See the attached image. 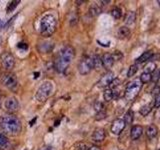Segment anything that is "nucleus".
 I'll use <instances>...</instances> for the list:
<instances>
[{
  "label": "nucleus",
  "mask_w": 160,
  "mask_h": 150,
  "mask_svg": "<svg viewBox=\"0 0 160 150\" xmlns=\"http://www.w3.org/2000/svg\"><path fill=\"white\" fill-rule=\"evenodd\" d=\"M75 56V50L72 46H65L58 52L54 60V68L57 72L63 73L72 62Z\"/></svg>",
  "instance_id": "obj_1"
},
{
  "label": "nucleus",
  "mask_w": 160,
  "mask_h": 150,
  "mask_svg": "<svg viewBox=\"0 0 160 150\" xmlns=\"http://www.w3.org/2000/svg\"><path fill=\"white\" fill-rule=\"evenodd\" d=\"M0 128L9 135H17L22 129L21 121L14 114L6 113L0 116Z\"/></svg>",
  "instance_id": "obj_2"
},
{
  "label": "nucleus",
  "mask_w": 160,
  "mask_h": 150,
  "mask_svg": "<svg viewBox=\"0 0 160 150\" xmlns=\"http://www.w3.org/2000/svg\"><path fill=\"white\" fill-rule=\"evenodd\" d=\"M56 18L52 14H46L42 17L40 21V32L44 37H49L55 32L56 29Z\"/></svg>",
  "instance_id": "obj_3"
},
{
  "label": "nucleus",
  "mask_w": 160,
  "mask_h": 150,
  "mask_svg": "<svg viewBox=\"0 0 160 150\" xmlns=\"http://www.w3.org/2000/svg\"><path fill=\"white\" fill-rule=\"evenodd\" d=\"M53 90H54L53 83L50 82V81H45V82L42 83L40 85V87L37 89V92L35 95L36 100L38 102H41V103L42 102H45L51 96V94L53 93Z\"/></svg>",
  "instance_id": "obj_4"
},
{
  "label": "nucleus",
  "mask_w": 160,
  "mask_h": 150,
  "mask_svg": "<svg viewBox=\"0 0 160 150\" xmlns=\"http://www.w3.org/2000/svg\"><path fill=\"white\" fill-rule=\"evenodd\" d=\"M141 87H142V83L140 80L136 79L132 81V82H130L127 86H126V89H125V93H124L125 98L128 101L133 100L134 98L139 94Z\"/></svg>",
  "instance_id": "obj_5"
},
{
  "label": "nucleus",
  "mask_w": 160,
  "mask_h": 150,
  "mask_svg": "<svg viewBox=\"0 0 160 150\" xmlns=\"http://www.w3.org/2000/svg\"><path fill=\"white\" fill-rule=\"evenodd\" d=\"M0 83L12 91H14L17 88V78L13 73H10V72H5L0 76Z\"/></svg>",
  "instance_id": "obj_6"
},
{
  "label": "nucleus",
  "mask_w": 160,
  "mask_h": 150,
  "mask_svg": "<svg viewBox=\"0 0 160 150\" xmlns=\"http://www.w3.org/2000/svg\"><path fill=\"white\" fill-rule=\"evenodd\" d=\"M93 69V61H92V57L85 56L83 57L78 64V71L80 74L85 75L88 74L89 72Z\"/></svg>",
  "instance_id": "obj_7"
},
{
  "label": "nucleus",
  "mask_w": 160,
  "mask_h": 150,
  "mask_svg": "<svg viewBox=\"0 0 160 150\" xmlns=\"http://www.w3.org/2000/svg\"><path fill=\"white\" fill-rule=\"evenodd\" d=\"M0 61L4 69L6 70H11L12 68L15 65V58L10 52H7V51H4L0 55Z\"/></svg>",
  "instance_id": "obj_8"
},
{
  "label": "nucleus",
  "mask_w": 160,
  "mask_h": 150,
  "mask_svg": "<svg viewBox=\"0 0 160 150\" xmlns=\"http://www.w3.org/2000/svg\"><path fill=\"white\" fill-rule=\"evenodd\" d=\"M4 106H5V109L8 111V112L13 114L14 112L18 111V109H19V102L15 97L10 96V97L6 98L5 102H4Z\"/></svg>",
  "instance_id": "obj_9"
},
{
  "label": "nucleus",
  "mask_w": 160,
  "mask_h": 150,
  "mask_svg": "<svg viewBox=\"0 0 160 150\" xmlns=\"http://www.w3.org/2000/svg\"><path fill=\"white\" fill-rule=\"evenodd\" d=\"M125 122L123 119H120V118H117L115 119L114 121L112 122V125H111V132L113 134L115 135H118L120 134L123 129L125 128Z\"/></svg>",
  "instance_id": "obj_10"
},
{
  "label": "nucleus",
  "mask_w": 160,
  "mask_h": 150,
  "mask_svg": "<svg viewBox=\"0 0 160 150\" xmlns=\"http://www.w3.org/2000/svg\"><path fill=\"white\" fill-rule=\"evenodd\" d=\"M113 79H114V73L111 71H108L105 74H103L102 77L100 78V80L98 81V86L99 87H107L110 85Z\"/></svg>",
  "instance_id": "obj_11"
},
{
  "label": "nucleus",
  "mask_w": 160,
  "mask_h": 150,
  "mask_svg": "<svg viewBox=\"0 0 160 150\" xmlns=\"http://www.w3.org/2000/svg\"><path fill=\"white\" fill-rule=\"evenodd\" d=\"M101 60H102V65L105 69L109 70L110 68L113 66V64H114L115 60L113 58L112 54L110 53H105L102 57H101Z\"/></svg>",
  "instance_id": "obj_12"
},
{
  "label": "nucleus",
  "mask_w": 160,
  "mask_h": 150,
  "mask_svg": "<svg viewBox=\"0 0 160 150\" xmlns=\"http://www.w3.org/2000/svg\"><path fill=\"white\" fill-rule=\"evenodd\" d=\"M105 130L103 128H96L94 130L93 134H92V140L94 141V142H102V141L105 139Z\"/></svg>",
  "instance_id": "obj_13"
},
{
  "label": "nucleus",
  "mask_w": 160,
  "mask_h": 150,
  "mask_svg": "<svg viewBox=\"0 0 160 150\" xmlns=\"http://www.w3.org/2000/svg\"><path fill=\"white\" fill-rule=\"evenodd\" d=\"M143 133V127L140 125H134L131 128V131H130V136H131L132 140H136L142 135Z\"/></svg>",
  "instance_id": "obj_14"
},
{
  "label": "nucleus",
  "mask_w": 160,
  "mask_h": 150,
  "mask_svg": "<svg viewBox=\"0 0 160 150\" xmlns=\"http://www.w3.org/2000/svg\"><path fill=\"white\" fill-rule=\"evenodd\" d=\"M130 33H131L130 29L127 26H122L117 31V37L120 39H125V38H128L130 36Z\"/></svg>",
  "instance_id": "obj_15"
},
{
  "label": "nucleus",
  "mask_w": 160,
  "mask_h": 150,
  "mask_svg": "<svg viewBox=\"0 0 160 150\" xmlns=\"http://www.w3.org/2000/svg\"><path fill=\"white\" fill-rule=\"evenodd\" d=\"M158 134V128L154 125V124H151L146 129V135L148 137L149 139H152L154 138L155 136Z\"/></svg>",
  "instance_id": "obj_16"
},
{
  "label": "nucleus",
  "mask_w": 160,
  "mask_h": 150,
  "mask_svg": "<svg viewBox=\"0 0 160 150\" xmlns=\"http://www.w3.org/2000/svg\"><path fill=\"white\" fill-rule=\"evenodd\" d=\"M152 55H153V53L151 52V51H146V52H144V53H142L139 57H138L137 59H136V65L137 64H140V63H143V62H146L147 60H150V58L152 57Z\"/></svg>",
  "instance_id": "obj_17"
},
{
  "label": "nucleus",
  "mask_w": 160,
  "mask_h": 150,
  "mask_svg": "<svg viewBox=\"0 0 160 150\" xmlns=\"http://www.w3.org/2000/svg\"><path fill=\"white\" fill-rule=\"evenodd\" d=\"M135 20H136V14H135V12L134 11H128L127 13H126V16L124 18L125 24L131 25V24H133L134 22H135Z\"/></svg>",
  "instance_id": "obj_18"
},
{
  "label": "nucleus",
  "mask_w": 160,
  "mask_h": 150,
  "mask_svg": "<svg viewBox=\"0 0 160 150\" xmlns=\"http://www.w3.org/2000/svg\"><path fill=\"white\" fill-rule=\"evenodd\" d=\"M101 13V9L97 4H92L89 7V15L91 17H96Z\"/></svg>",
  "instance_id": "obj_19"
},
{
  "label": "nucleus",
  "mask_w": 160,
  "mask_h": 150,
  "mask_svg": "<svg viewBox=\"0 0 160 150\" xmlns=\"http://www.w3.org/2000/svg\"><path fill=\"white\" fill-rule=\"evenodd\" d=\"M92 61H93V68L95 69H100L101 67H102V60H101V57L99 55H94L93 57H92Z\"/></svg>",
  "instance_id": "obj_20"
},
{
  "label": "nucleus",
  "mask_w": 160,
  "mask_h": 150,
  "mask_svg": "<svg viewBox=\"0 0 160 150\" xmlns=\"http://www.w3.org/2000/svg\"><path fill=\"white\" fill-rule=\"evenodd\" d=\"M8 145H9V141H8L7 137L0 133V150H5L8 147Z\"/></svg>",
  "instance_id": "obj_21"
},
{
  "label": "nucleus",
  "mask_w": 160,
  "mask_h": 150,
  "mask_svg": "<svg viewBox=\"0 0 160 150\" xmlns=\"http://www.w3.org/2000/svg\"><path fill=\"white\" fill-rule=\"evenodd\" d=\"M152 106H153L152 104H146L144 106H142L139 110L140 114L142 115V116H146V115H148L150 113L151 109H152Z\"/></svg>",
  "instance_id": "obj_22"
},
{
  "label": "nucleus",
  "mask_w": 160,
  "mask_h": 150,
  "mask_svg": "<svg viewBox=\"0 0 160 150\" xmlns=\"http://www.w3.org/2000/svg\"><path fill=\"white\" fill-rule=\"evenodd\" d=\"M133 118H134V114L132 112V110H128L127 112L125 113V116H124V122L125 124H131L133 121Z\"/></svg>",
  "instance_id": "obj_23"
},
{
  "label": "nucleus",
  "mask_w": 160,
  "mask_h": 150,
  "mask_svg": "<svg viewBox=\"0 0 160 150\" xmlns=\"http://www.w3.org/2000/svg\"><path fill=\"white\" fill-rule=\"evenodd\" d=\"M103 97H104V100L105 101H107V102L111 101L113 99V90L110 89V88L106 89L104 91V93H103Z\"/></svg>",
  "instance_id": "obj_24"
},
{
  "label": "nucleus",
  "mask_w": 160,
  "mask_h": 150,
  "mask_svg": "<svg viewBox=\"0 0 160 150\" xmlns=\"http://www.w3.org/2000/svg\"><path fill=\"white\" fill-rule=\"evenodd\" d=\"M155 69H156V65H155V64H154L153 62H149V63L145 66V68H144V72H145V73H149V74H151L152 72L155 71Z\"/></svg>",
  "instance_id": "obj_25"
},
{
  "label": "nucleus",
  "mask_w": 160,
  "mask_h": 150,
  "mask_svg": "<svg viewBox=\"0 0 160 150\" xmlns=\"http://www.w3.org/2000/svg\"><path fill=\"white\" fill-rule=\"evenodd\" d=\"M111 15L113 18H115V19H119L121 15H122V11L119 7H114L113 9L111 10Z\"/></svg>",
  "instance_id": "obj_26"
},
{
  "label": "nucleus",
  "mask_w": 160,
  "mask_h": 150,
  "mask_svg": "<svg viewBox=\"0 0 160 150\" xmlns=\"http://www.w3.org/2000/svg\"><path fill=\"white\" fill-rule=\"evenodd\" d=\"M20 3L19 0H15V1H11L9 4H8V6H7V13H10V12L13 11L16 6L18 5V4Z\"/></svg>",
  "instance_id": "obj_27"
},
{
  "label": "nucleus",
  "mask_w": 160,
  "mask_h": 150,
  "mask_svg": "<svg viewBox=\"0 0 160 150\" xmlns=\"http://www.w3.org/2000/svg\"><path fill=\"white\" fill-rule=\"evenodd\" d=\"M138 71V66L136 64H133L129 68H128V72H127V76L128 77H132L133 75L136 74V72Z\"/></svg>",
  "instance_id": "obj_28"
},
{
  "label": "nucleus",
  "mask_w": 160,
  "mask_h": 150,
  "mask_svg": "<svg viewBox=\"0 0 160 150\" xmlns=\"http://www.w3.org/2000/svg\"><path fill=\"white\" fill-rule=\"evenodd\" d=\"M139 80L141 81V83H148L151 81V74L143 72V73L141 74V76H140Z\"/></svg>",
  "instance_id": "obj_29"
},
{
  "label": "nucleus",
  "mask_w": 160,
  "mask_h": 150,
  "mask_svg": "<svg viewBox=\"0 0 160 150\" xmlns=\"http://www.w3.org/2000/svg\"><path fill=\"white\" fill-rule=\"evenodd\" d=\"M88 145L84 142H77L74 144V150H88Z\"/></svg>",
  "instance_id": "obj_30"
},
{
  "label": "nucleus",
  "mask_w": 160,
  "mask_h": 150,
  "mask_svg": "<svg viewBox=\"0 0 160 150\" xmlns=\"http://www.w3.org/2000/svg\"><path fill=\"white\" fill-rule=\"evenodd\" d=\"M107 116V113H106V111L105 110H102V111H100V112H97V114H96V116H95V119L96 120H103L105 119Z\"/></svg>",
  "instance_id": "obj_31"
},
{
  "label": "nucleus",
  "mask_w": 160,
  "mask_h": 150,
  "mask_svg": "<svg viewBox=\"0 0 160 150\" xmlns=\"http://www.w3.org/2000/svg\"><path fill=\"white\" fill-rule=\"evenodd\" d=\"M105 107L103 105L102 102H100V101H96L95 102V104H94V109L97 111V112H100V111H102V110H105L104 109Z\"/></svg>",
  "instance_id": "obj_32"
},
{
  "label": "nucleus",
  "mask_w": 160,
  "mask_h": 150,
  "mask_svg": "<svg viewBox=\"0 0 160 150\" xmlns=\"http://www.w3.org/2000/svg\"><path fill=\"white\" fill-rule=\"evenodd\" d=\"M70 24L72 25H75L77 22H78V15H76V13H72V16L70 17V20H69Z\"/></svg>",
  "instance_id": "obj_33"
},
{
  "label": "nucleus",
  "mask_w": 160,
  "mask_h": 150,
  "mask_svg": "<svg viewBox=\"0 0 160 150\" xmlns=\"http://www.w3.org/2000/svg\"><path fill=\"white\" fill-rule=\"evenodd\" d=\"M119 84H120V80L118 78H114L109 86H110V89H114V88H116L117 86H118Z\"/></svg>",
  "instance_id": "obj_34"
},
{
  "label": "nucleus",
  "mask_w": 160,
  "mask_h": 150,
  "mask_svg": "<svg viewBox=\"0 0 160 150\" xmlns=\"http://www.w3.org/2000/svg\"><path fill=\"white\" fill-rule=\"evenodd\" d=\"M112 56L114 58V60H120L122 58V54L119 52V51H115V52L112 54Z\"/></svg>",
  "instance_id": "obj_35"
},
{
  "label": "nucleus",
  "mask_w": 160,
  "mask_h": 150,
  "mask_svg": "<svg viewBox=\"0 0 160 150\" xmlns=\"http://www.w3.org/2000/svg\"><path fill=\"white\" fill-rule=\"evenodd\" d=\"M154 106L160 107V93L158 95H156V98H155V101H154Z\"/></svg>",
  "instance_id": "obj_36"
},
{
  "label": "nucleus",
  "mask_w": 160,
  "mask_h": 150,
  "mask_svg": "<svg viewBox=\"0 0 160 150\" xmlns=\"http://www.w3.org/2000/svg\"><path fill=\"white\" fill-rule=\"evenodd\" d=\"M38 150H55L52 146H50V145H44V146L40 147Z\"/></svg>",
  "instance_id": "obj_37"
},
{
  "label": "nucleus",
  "mask_w": 160,
  "mask_h": 150,
  "mask_svg": "<svg viewBox=\"0 0 160 150\" xmlns=\"http://www.w3.org/2000/svg\"><path fill=\"white\" fill-rule=\"evenodd\" d=\"M17 47H18V48H20V49H24V50H26L28 48L27 44H25V43H18Z\"/></svg>",
  "instance_id": "obj_38"
},
{
  "label": "nucleus",
  "mask_w": 160,
  "mask_h": 150,
  "mask_svg": "<svg viewBox=\"0 0 160 150\" xmlns=\"http://www.w3.org/2000/svg\"><path fill=\"white\" fill-rule=\"evenodd\" d=\"M153 94H155V95H158V94L160 93V86H156L154 89H153Z\"/></svg>",
  "instance_id": "obj_39"
},
{
  "label": "nucleus",
  "mask_w": 160,
  "mask_h": 150,
  "mask_svg": "<svg viewBox=\"0 0 160 150\" xmlns=\"http://www.w3.org/2000/svg\"><path fill=\"white\" fill-rule=\"evenodd\" d=\"M88 150H102V149H101L100 147H98V146H96V145H93V146L88 148Z\"/></svg>",
  "instance_id": "obj_40"
},
{
  "label": "nucleus",
  "mask_w": 160,
  "mask_h": 150,
  "mask_svg": "<svg viewBox=\"0 0 160 150\" xmlns=\"http://www.w3.org/2000/svg\"><path fill=\"white\" fill-rule=\"evenodd\" d=\"M36 120H37V117H35V118H33V119L31 120V121H30V125H33V123H34V122L36 121Z\"/></svg>",
  "instance_id": "obj_41"
},
{
  "label": "nucleus",
  "mask_w": 160,
  "mask_h": 150,
  "mask_svg": "<svg viewBox=\"0 0 160 150\" xmlns=\"http://www.w3.org/2000/svg\"><path fill=\"white\" fill-rule=\"evenodd\" d=\"M101 3H102L103 4V5H106V4H108V3H110V1H109V0H108V1H100Z\"/></svg>",
  "instance_id": "obj_42"
},
{
  "label": "nucleus",
  "mask_w": 160,
  "mask_h": 150,
  "mask_svg": "<svg viewBox=\"0 0 160 150\" xmlns=\"http://www.w3.org/2000/svg\"><path fill=\"white\" fill-rule=\"evenodd\" d=\"M37 77H39V72H37V73H35V78H37Z\"/></svg>",
  "instance_id": "obj_43"
},
{
  "label": "nucleus",
  "mask_w": 160,
  "mask_h": 150,
  "mask_svg": "<svg viewBox=\"0 0 160 150\" xmlns=\"http://www.w3.org/2000/svg\"><path fill=\"white\" fill-rule=\"evenodd\" d=\"M58 124H59V120H57V121L55 122V126H57V125H58Z\"/></svg>",
  "instance_id": "obj_44"
},
{
  "label": "nucleus",
  "mask_w": 160,
  "mask_h": 150,
  "mask_svg": "<svg viewBox=\"0 0 160 150\" xmlns=\"http://www.w3.org/2000/svg\"><path fill=\"white\" fill-rule=\"evenodd\" d=\"M158 78L160 79V70H159V72H158Z\"/></svg>",
  "instance_id": "obj_45"
},
{
  "label": "nucleus",
  "mask_w": 160,
  "mask_h": 150,
  "mask_svg": "<svg viewBox=\"0 0 160 150\" xmlns=\"http://www.w3.org/2000/svg\"><path fill=\"white\" fill-rule=\"evenodd\" d=\"M0 105H1V102H0Z\"/></svg>",
  "instance_id": "obj_46"
},
{
  "label": "nucleus",
  "mask_w": 160,
  "mask_h": 150,
  "mask_svg": "<svg viewBox=\"0 0 160 150\" xmlns=\"http://www.w3.org/2000/svg\"><path fill=\"white\" fill-rule=\"evenodd\" d=\"M159 150H160V149H159Z\"/></svg>",
  "instance_id": "obj_47"
}]
</instances>
